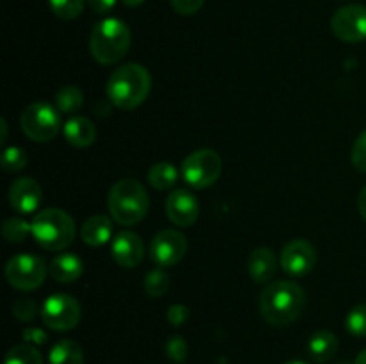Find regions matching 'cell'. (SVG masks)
<instances>
[{
    "instance_id": "obj_21",
    "label": "cell",
    "mask_w": 366,
    "mask_h": 364,
    "mask_svg": "<svg viewBox=\"0 0 366 364\" xmlns=\"http://www.w3.org/2000/svg\"><path fill=\"white\" fill-rule=\"evenodd\" d=\"M49 364H84L82 348L71 339H63L50 350Z\"/></svg>"
},
{
    "instance_id": "obj_16",
    "label": "cell",
    "mask_w": 366,
    "mask_h": 364,
    "mask_svg": "<svg viewBox=\"0 0 366 364\" xmlns=\"http://www.w3.org/2000/svg\"><path fill=\"white\" fill-rule=\"evenodd\" d=\"M247 268H249V275L254 282L264 284V282L272 280L277 271V257H275L274 250L259 246V248L252 250V253L249 256Z\"/></svg>"
},
{
    "instance_id": "obj_28",
    "label": "cell",
    "mask_w": 366,
    "mask_h": 364,
    "mask_svg": "<svg viewBox=\"0 0 366 364\" xmlns=\"http://www.w3.org/2000/svg\"><path fill=\"white\" fill-rule=\"evenodd\" d=\"M345 327L349 334L356 335V338H366V303L350 309L345 318Z\"/></svg>"
},
{
    "instance_id": "obj_22",
    "label": "cell",
    "mask_w": 366,
    "mask_h": 364,
    "mask_svg": "<svg viewBox=\"0 0 366 364\" xmlns=\"http://www.w3.org/2000/svg\"><path fill=\"white\" fill-rule=\"evenodd\" d=\"M147 178H149L152 188L159 189V191H167L172 186H175V182L179 178V171L174 164L157 163L150 168L149 173H147Z\"/></svg>"
},
{
    "instance_id": "obj_19",
    "label": "cell",
    "mask_w": 366,
    "mask_h": 364,
    "mask_svg": "<svg viewBox=\"0 0 366 364\" xmlns=\"http://www.w3.org/2000/svg\"><path fill=\"white\" fill-rule=\"evenodd\" d=\"M81 238L89 246H102L113 239V221L104 214L88 218L81 228Z\"/></svg>"
},
{
    "instance_id": "obj_20",
    "label": "cell",
    "mask_w": 366,
    "mask_h": 364,
    "mask_svg": "<svg viewBox=\"0 0 366 364\" xmlns=\"http://www.w3.org/2000/svg\"><path fill=\"white\" fill-rule=\"evenodd\" d=\"M338 338L331 330H318L315 332L307 343V352L311 359L317 363H327L338 352Z\"/></svg>"
},
{
    "instance_id": "obj_14",
    "label": "cell",
    "mask_w": 366,
    "mask_h": 364,
    "mask_svg": "<svg viewBox=\"0 0 366 364\" xmlns=\"http://www.w3.org/2000/svg\"><path fill=\"white\" fill-rule=\"evenodd\" d=\"M111 256L122 268H136L143 261L145 246L138 234L132 231H122L111 239Z\"/></svg>"
},
{
    "instance_id": "obj_13",
    "label": "cell",
    "mask_w": 366,
    "mask_h": 364,
    "mask_svg": "<svg viewBox=\"0 0 366 364\" xmlns=\"http://www.w3.org/2000/svg\"><path fill=\"white\" fill-rule=\"evenodd\" d=\"M164 207H167L168 220L179 227H189L195 223L200 214L199 200L188 189H174L168 195Z\"/></svg>"
},
{
    "instance_id": "obj_34",
    "label": "cell",
    "mask_w": 366,
    "mask_h": 364,
    "mask_svg": "<svg viewBox=\"0 0 366 364\" xmlns=\"http://www.w3.org/2000/svg\"><path fill=\"white\" fill-rule=\"evenodd\" d=\"M167 318L174 327H181L184 321H188L189 309L186 305H182V303H175V305H170Z\"/></svg>"
},
{
    "instance_id": "obj_17",
    "label": "cell",
    "mask_w": 366,
    "mask_h": 364,
    "mask_svg": "<svg viewBox=\"0 0 366 364\" xmlns=\"http://www.w3.org/2000/svg\"><path fill=\"white\" fill-rule=\"evenodd\" d=\"M63 134L71 146H75V148H86V146L95 143L97 128L93 125V121L88 120V118L71 116L63 125Z\"/></svg>"
},
{
    "instance_id": "obj_40",
    "label": "cell",
    "mask_w": 366,
    "mask_h": 364,
    "mask_svg": "<svg viewBox=\"0 0 366 364\" xmlns=\"http://www.w3.org/2000/svg\"><path fill=\"white\" fill-rule=\"evenodd\" d=\"M354 364H366V350H363V352L357 355V359L354 360Z\"/></svg>"
},
{
    "instance_id": "obj_3",
    "label": "cell",
    "mask_w": 366,
    "mask_h": 364,
    "mask_svg": "<svg viewBox=\"0 0 366 364\" xmlns=\"http://www.w3.org/2000/svg\"><path fill=\"white\" fill-rule=\"evenodd\" d=\"M149 195L136 178H122L107 195V209L111 218L120 225H136L149 213Z\"/></svg>"
},
{
    "instance_id": "obj_33",
    "label": "cell",
    "mask_w": 366,
    "mask_h": 364,
    "mask_svg": "<svg viewBox=\"0 0 366 364\" xmlns=\"http://www.w3.org/2000/svg\"><path fill=\"white\" fill-rule=\"evenodd\" d=\"M172 7L179 14H195L204 6V0H170Z\"/></svg>"
},
{
    "instance_id": "obj_8",
    "label": "cell",
    "mask_w": 366,
    "mask_h": 364,
    "mask_svg": "<svg viewBox=\"0 0 366 364\" xmlns=\"http://www.w3.org/2000/svg\"><path fill=\"white\" fill-rule=\"evenodd\" d=\"M46 277L45 261L34 253H18L6 264V278L18 291H32L43 284Z\"/></svg>"
},
{
    "instance_id": "obj_5",
    "label": "cell",
    "mask_w": 366,
    "mask_h": 364,
    "mask_svg": "<svg viewBox=\"0 0 366 364\" xmlns=\"http://www.w3.org/2000/svg\"><path fill=\"white\" fill-rule=\"evenodd\" d=\"M31 234L45 250L61 252L70 246L75 238L74 218L63 209H43L32 218Z\"/></svg>"
},
{
    "instance_id": "obj_12",
    "label": "cell",
    "mask_w": 366,
    "mask_h": 364,
    "mask_svg": "<svg viewBox=\"0 0 366 364\" xmlns=\"http://www.w3.org/2000/svg\"><path fill=\"white\" fill-rule=\"evenodd\" d=\"M279 263L292 277H304L317 266V250L306 239H293L282 248Z\"/></svg>"
},
{
    "instance_id": "obj_37",
    "label": "cell",
    "mask_w": 366,
    "mask_h": 364,
    "mask_svg": "<svg viewBox=\"0 0 366 364\" xmlns=\"http://www.w3.org/2000/svg\"><path fill=\"white\" fill-rule=\"evenodd\" d=\"M357 209H360L361 216H363L366 221V188L361 189L360 196H357Z\"/></svg>"
},
{
    "instance_id": "obj_32",
    "label": "cell",
    "mask_w": 366,
    "mask_h": 364,
    "mask_svg": "<svg viewBox=\"0 0 366 364\" xmlns=\"http://www.w3.org/2000/svg\"><path fill=\"white\" fill-rule=\"evenodd\" d=\"M38 313V307H36L34 300L31 298H18L13 303V314L21 321H32Z\"/></svg>"
},
{
    "instance_id": "obj_30",
    "label": "cell",
    "mask_w": 366,
    "mask_h": 364,
    "mask_svg": "<svg viewBox=\"0 0 366 364\" xmlns=\"http://www.w3.org/2000/svg\"><path fill=\"white\" fill-rule=\"evenodd\" d=\"M350 161H352V166L357 171L366 173V131L361 132L356 141H354L352 152H350Z\"/></svg>"
},
{
    "instance_id": "obj_11",
    "label": "cell",
    "mask_w": 366,
    "mask_h": 364,
    "mask_svg": "<svg viewBox=\"0 0 366 364\" xmlns=\"http://www.w3.org/2000/svg\"><path fill=\"white\" fill-rule=\"evenodd\" d=\"M188 252V241L184 234L174 228L161 231L154 236L150 243V257L159 268H170L181 263L182 257Z\"/></svg>"
},
{
    "instance_id": "obj_41",
    "label": "cell",
    "mask_w": 366,
    "mask_h": 364,
    "mask_svg": "<svg viewBox=\"0 0 366 364\" xmlns=\"http://www.w3.org/2000/svg\"><path fill=\"white\" fill-rule=\"evenodd\" d=\"M285 364H307V363H304V360H288V363Z\"/></svg>"
},
{
    "instance_id": "obj_10",
    "label": "cell",
    "mask_w": 366,
    "mask_h": 364,
    "mask_svg": "<svg viewBox=\"0 0 366 364\" xmlns=\"http://www.w3.org/2000/svg\"><path fill=\"white\" fill-rule=\"evenodd\" d=\"M331 29L338 39L345 43H360L366 39V6L350 4L335 13Z\"/></svg>"
},
{
    "instance_id": "obj_6",
    "label": "cell",
    "mask_w": 366,
    "mask_h": 364,
    "mask_svg": "<svg viewBox=\"0 0 366 364\" xmlns=\"http://www.w3.org/2000/svg\"><path fill=\"white\" fill-rule=\"evenodd\" d=\"M20 125L24 134L36 143H46L57 136L61 128V116L57 107L46 102H34L21 113Z\"/></svg>"
},
{
    "instance_id": "obj_36",
    "label": "cell",
    "mask_w": 366,
    "mask_h": 364,
    "mask_svg": "<svg viewBox=\"0 0 366 364\" xmlns=\"http://www.w3.org/2000/svg\"><path fill=\"white\" fill-rule=\"evenodd\" d=\"M117 2L118 0H88V6L92 7L95 13L106 14V13H109L114 6H117Z\"/></svg>"
},
{
    "instance_id": "obj_38",
    "label": "cell",
    "mask_w": 366,
    "mask_h": 364,
    "mask_svg": "<svg viewBox=\"0 0 366 364\" xmlns=\"http://www.w3.org/2000/svg\"><path fill=\"white\" fill-rule=\"evenodd\" d=\"M0 128H2V136H0V141H6V138H7V121L4 120H0Z\"/></svg>"
},
{
    "instance_id": "obj_4",
    "label": "cell",
    "mask_w": 366,
    "mask_h": 364,
    "mask_svg": "<svg viewBox=\"0 0 366 364\" xmlns=\"http://www.w3.org/2000/svg\"><path fill=\"white\" fill-rule=\"evenodd\" d=\"M131 49V29L120 18H104L89 38V50L100 64H114Z\"/></svg>"
},
{
    "instance_id": "obj_35",
    "label": "cell",
    "mask_w": 366,
    "mask_h": 364,
    "mask_svg": "<svg viewBox=\"0 0 366 364\" xmlns=\"http://www.w3.org/2000/svg\"><path fill=\"white\" fill-rule=\"evenodd\" d=\"M24 339H25V343H29V345L39 346V345H43V343H46L49 335H46V332H43V328L29 327L24 330Z\"/></svg>"
},
{
    "instance_id": "obj_24",
    "label": "cell",
    "mask_w": 366,
    "mask_h": 364,
    "mask_svg": "<svg viewBox=\"0 0 366 364\" xmlns=\"http://www.w3.org/2000/svg\"><path fill=\"white\" fill-rule=\"evenodd\" d=\"M4 364H43L41 353L34 345L21 343V345L13 346L7 352L6 363Z\"/></svg>"
},
{
    "instance_id": "obj_23",
    "label": "cell",
    "mask_w": 366,
    "mask_h": 364,
    "mask_svg": "<svg viewBox=\"0 0 366 364\" xmlns=\"http://www.w3.org/2000/svg\"><path fill=\"white\" fill-rule=\"evenodd\" d=\"M84 106V93L77 86H63L56 93V107L63 114H75Z\"/></svg>"
},
{
    "instance_id": "obj_25",
    "label": "cell",
    "mask_w": 366,
    "mask_h": 364,
    "mask_svg": "<svg viewBox=\"0 0 366 364\" xmlns=\"http://www.w3.org/2000/svg\"><path fill=\"white\" fill-rule=\"evenodd\" d=\"M168 288H170V277H168L163 268H156V270L149 271L145 280H143V289L152 298H161L168 291Z\"/></svg>"
},
{
    "instance_id": "obj_26",
    "label": "cell",
    "mask_w": 366,
    "mask_h": 364,
    "mask_svg": "<svg viewBox=\"0 0 366 364\" xmlns=\"http://www.w3.org/2000/svg\"><path fill=\"white\" fill-rule=\"evenodd\" d=\"M29 234H31V223H29V221H25L24 218L14 216V218H9V220L4 221L2 236L6 241L20 243V241H24Z\"/></svg>"
},
{
    "instance_id": "obj_1",
    "label": "cell",
    "mask_w": 366,
    "mask_h": 364,
    "mask_svg": "<svg viewBox=\"0 0 366 364\" xmlns=\"http://www.w3.org/2000/svg\"><path fill=\"white\" fill-rule=\"evenodd\" d=\"M306 295L299 284L292 280H277L268 284L259 296V313L267 323L286 327L302 314Z\"/></svg>"
},
{
    "instance_id": "obj_9",
    "label": "cell",
    "mask_w": 366,
    "mask_h": 364,
    "mask_svg": "<svg viewBox=\"0 0 366 364\" xmlns=\"http://www.w3.org/2000/svg\"><path fill=\"white\" fill-rule=\"evenodd\" d=\"M41 320L52 330H71L81 321V305L74 296L66 293H56V295H50L43 303Z\"/></svg>"
},
{
    "instance_id": "obj_29",
    "label": "cell",
    "mask_w": 366,
    "mask_h": 364,
    "mask_svg": "<svg viewBox=\"0 0 366 364\" xmlns=\"http://www.w3.org/2000/svg\"><path fill=\"white\" fill-rule=\"evenodd\" d=\"M25 164H27V153L20 146H9L2 152V168L7 173L24 170Z\"/></svg>"
},
{
    "instance_id": "obj_7",
    "label": "cell",
    "mask_w": 366,
    "mask_h": 364,
    "mask_svg": "<svg viewBox=\"0 0 366 364\" xmlns=\"http://www.w3.org/2000/svg\"><path fill=\"white\" fill-rule=\"evenodd\" d=\"M222 159L214 150L200 148L189 153L181 166L186 184L195 189H206L220 178Z\"/></svg>"
},
{
    "instance_id": "obj_27",
    "label": "cell",
    "mask_w": 366,
    "mask_h": 364,
    "mask_svg": "<svg viewBox=\"0 0 366 364\" xmlns=\"http://www.w3.org/2000/svg\"><path fill=\"white\" fill-rule=\"evenodd\" d=\"M50 9L61 20H74L84 9V0H49Z\"/></svg>"
},
{
    "instance_id": "obj_18",
    "label": "cell",
    "mask_w": 366,
    "mask_h": 364,
    "mask_svg": "<svg viewBox=\"0 0 366 364\" xmlns=\"http://www.w3.org/2000/svg\"><path fill=\"white\" fill-rule=\"evenodd\" d=\"M49 270L54 280L61 282V284H70V282H75L77 278H81L82 271H84V263L75 253L63 252L57 257H54Z\"/></svg>"
},
{
    "instance_id": "obj_31",
    "label": "cell",
    "mask_w": 366,
    "mask_h": 364,
    "mask_svg": "<svg viewBox=\"0 0 366 364\" xmlns=\"http://www.w3.org/2000/svg\"><path fill=\"white\" fill-rule=\"evenodd\" d=\"M167 353L175 363H184L188 357V343L181 335H172L167 343Z\"/></svg>"
},
{
    "instance_id": "obj_2",
    "label": "cell",
    "mask_w": 366,
    "mask_h": 364,
    "mask_svg": "<svg viewBox=\"0 0 366 364\" xmlns=\"http://www.w3.org/2000/svg\"><path fill=\"white\" fill-rule=\"evenodd\" d=\"M150 88H152V79L149 70L142 64L129 63L117 68L109 75L106 91L114 107L131 111L145 102Z\"/></svg>"
},
{
    "instance_id": "obj_39",
    "label": "cell",
    "mask_w": 366,
    "mask_h": 364,
    "mask_svg": "<svg viewBox=\"0 0 366 364\" xmlns=\"http://www.w3.org/2000/svg\"><path fill=\"white\" fill-rule=\"evenodd\" d=\"M122 2H124L125 6H129V7H138V6H142L145 0H122Z\"/></svg>"
},
{
    "instance_id": "obj_42",
    "label": "cell",
    "mask_w": 366,
    "mask_h": 364,
    "mask_svg": "<svg viewBox=\"0 0 366 364\" xmlns=\"http://www.w3.org/2000/svg\"><path fill=\"white\" fill-rule=\"evenodd\" d=\"M338 364H349V363H345V360H343V363H338Z\"/></svg>"
},
{
    "instance_id": "obj_15",
    "label": "cell",
    "mask_w": 366,
    "mask_h": 364,
    "mask_svg": "<svg viewBox=\"0 0 366 364\" xmlns=\"http://www.w3.org/2000/svg\"><path fill=\"white\" fill-rule=\"evenodd\" d=\"M43 200L41 186L32 177H21L9 188V203L18 214H32L39 209Z\"/></svg>"
}]
</instances>
